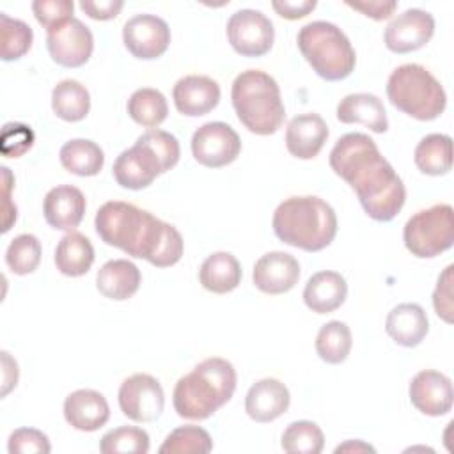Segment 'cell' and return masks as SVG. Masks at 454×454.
<instances>
[{"label": "cell", "instance_id": "6", "mask_svg": "<svg viewBox=\"0 0 454 454\" xmlns=\"http://www.w3.org/2000/svg\"><path fill=\"white\" fill-rule=\"evenodd\" d=\"M298 48L309 66L326 82L348 78L356 64L348 35L330 21H310L296 35Z\"/></svg>", "mask_w": 454, "mask_h": 454}, {"label": "cell", "instance_id": "48", "mask_svg": "<svg viewBox=\"0 0 454 454\" xmlns=\"http://www.w3.org/2000/svg\"><path fill=\"white\" fill-rule=\"evenodd\" d=\"M0 356H2V397H5L18 385L20 369L16 360L7 351H2Z\"/></svg>", "mask_w": 454, "mask_h": 454}, {"label": "cell", "instance_id": "40", "mask_svg": "<svg viewBox=\"0 0 454 454\" xmlns=\"http://www.w3.org/2000/svg\"><path fill=\"white\" fill-rule=\"evenodd\" d=\"M74 4L71 0H35L32 2V12L39 25H43L48 32L62 27L69 20H73Z\"/></svg>", "mask_w": 454, "mask_h": 454}, {"label": "cell", "instance_id": "20", "mask_svg": "<svg viewBox=\"0 0 454 454\" xmlns=\"http://www.w3.org/2000/svg\"><path fill=\"white\" fill-rule=\"evenodd\" d=\"M291 394L277 378H262L255 381L245 397V411L255 422H271L284 415L289 408Z\"/></svg>", "mask_w": 454, "mask_h": 454}, {"label": "cell", "instance_id": "7", "mask_svg": "<svg viewBox=\"0 0 454 454\" xmlns=\"http://www.w3.org/2000/svg\"><path fill=\"white\" fill-rule=\"evenodd\" d=\"M387 96L392 106L417 121H433L447 106L442 83L420 64L395 67L387 82Z\"/></svg>", "mask_w": 454, "mask_h": 454}, {"label": "cell", "instance_id": "44", "mask_svg": "<svg viewBox=\"0 0 454 454\" xmlns=\"http://www.w3.org/2000/svg\"><path fill=\"white\" fill-rule=\"evenodd\" d=\"M124 7L122 0H82L80 9L92 20L106 21L119 16L121 9Z\"/></svg>", "mask_w": 454, "mask_h": 454}, {"label": "cell", "instance_id": "18", "mask_svg": "<svg viewBox=\"0 0 454 454\" xmlns=\"http://www.w3.org/2000/svg\"><path fill=\"white\" fill-rule=\"evenodd\" d=\"M172 99L179 114L200 117L220 103V85L206 74H186L176 82Z\"/></svg>", "mask_w": 454, "mask_h": 454}, {"label": "cell", "instance_id": "9", "mask_svg": "<svg viewBox=\"0 0 454 454\" xmlns=\"http://www.w3.org/2000/svg\"><path fill=\"white\" fill-rule=\"evenodd\" d=\"M225 32L232 50L243 57H262L275 41L271 20L255 9L236 11L229 18Z\"/></svg>", "mask_w": 454, "mask_h": 454}, {"label": "cell", "instance_id": "3", "mask_svg": "<svg viewBox=\"0 0 454 454\" xmlns=\"http://www.w3.org/2000/svg\"><path fill=\"white\" fill-rule=\"evenodd\" d=\"M236 381V369L229 360L209 356L177 380L172 394L174 410L188 420L209 419L231 401Z\"/></svg>", "mask_w": 454, "mask_h": 454}, {"label": "cell", "instance_id": "22", "mask_svg": "<svg viewBox=\"0 0 454 454\" xmlns=\"http://www.w3.org/2000/svg\"><path fill=\"white\" fill-rule=\"evenodd\" d=\"M328 138V126L319 114H301L286 128V147L298 160H312L319 154Z\"/></svg>", "mask_w": 454, "mask_h": 454}, {"label": "cell", "instance_id": "23", "mask_svg": "<svg viewBox=\"0 0 454 454\" xmlns=\"http://www.w3.org/2000/svg\"><path fill=\"white\" fill-rule=\"evenodd\" d=\"M385 330L395 344L415 348L426 339L429 319L419 303H399L388 312Z\"/></svg>", "mask_w": 454, "mask_h": 454}, {"label": "cell", "instance_id": "37", "mask_svg": "<svg viewBox=\"0 0 454 454\" xmlns=\"http://www.w3.org/2000/svg\"><path fill=\"white\" fill-rule=\"evenodd\" d=\"M99 450L103 454H147L149 434L142 427L121 426L103 434Z\"/></svg>", "mask_w": 454, "mask_h": 454}, {"label": "cell", "instance_id": "28", "mask_svg": "<svg viewBox=\"0 0 454 454\" xmlns=\"http://www.w3.org/2000/svg\"><path fill=\"white\" fill-rule=\"evenodd\" d=\"M94 262V247L87 236L69 231L55 248V266L66 277L85 275Z\"/></svg>", "mask_w": 454, "mask_h": 454}, {"label": "cell", "instance_id": "42", "mask_svg": "<svg viewBox=\"0 0 454 454\" xmlns=\"http://www.w3.org/2000/svg\"><path fill=\"white\" fill-rule=\"evenodd\" d=\"M34 131L21 122H7L2 128L0 147L7 158H20L34 145Z\"/></svg>", "mask_w": 454, "mask_h": 454}, {"label": "cell", "instance_id": "19", "mask_svg": "<svg viewBox=\"0 0 454 454\" xmlns=\"http://www.w3.org/2000/svg\"><path fill=\"white\" fill-rule=\"evenodd\" d=\"M85 197L80 188L59 184L51 188L43 200V215L50 227L57 231H73L85 215Z\"/></svg>", "mask_w": 454, "mask_h": 454}, {"label": "cell", "instance_id": "24", "mask_svg": "<svg viewBox=\"0 0 454 454\" xmlns=\"http://www.w3.org/2000/svg\"><path fill=\"white\" fill-rule=\"evenodd\" d=\"M348 296L346 278L330 270L314 273L303 289L305 305L316 314H330L337 310Z\"/></svg>", "mask_w": 454, "mask_h": 454}, {"label": "cell", "instance_id": "5", "mask_svg": "<svg viewBox=\"0 0 454 454\" xmlns=\"http://www.w3.org/2000/svg\"><path fill=\"white\" fill-rule=\"evenodd\" d=\"M231 99L239 122L255 135H273L284 124L280 87L261 69L241 71L232 82Z\"/></svg>", "mask_w": 454, "mask_h": 454}, {"label": "cell", "instance_id": "30", "mask_svg": "<svg viewBox=\"0 0 454 454\" xmlns=\"http://www.w3.org/2000/svg\"><path fill=\"white\" fill-rule=\"evenodd\" d=\"M51 110L66 122H78L90 110V94L76 80H62L51 90Z\"/></svg>", "mask_w": 454, "mask_h": 454}, {"label": "cell", "instance_id": "2", "mask_svg": "<svg viewBox=\"0 0 454 454\" xmlns=\"http://www.w3.org/2000/svg\"><path fill=\"white\" fill-rule=\"evenodd\" d=\"M101 241L156 268L179 262L184 250L181 232L153 213L122 200L105 202L94 218Z\"/></svg>", "mask_w": 454, "mask_h": 454}, {"label": "cell", "instance_id": "41", "mask_svg": "<svg viewBox=\"0 0 454 454\" xmlns=\"http://www.w3.org/2000/svg\"><path fill=\"white\" fill-rule=\"evenodd\" d=\"M7 450L11 454H48L51 445L43 431L34 427H18L9 434Z\"/></svg>", "mask_w": 454, "mask_h": 454}, {"label": "cell", "instance_id": "33", "mask_svg": "<svg viewBox=\"0 0 454 454\" xmlns=\"http://www.w3.org/2000/svg\"><path fill=\"white\" fill-rule=\"evenodd\" d=\"M353 346L351 330L342 321H328L316 337V353L326 364H342Z\"/></svg>", "mask_w": 454, "mask_h": 454}, {"label": "cell", "instance_id": "38", "mask_svg": "<svg viewBox=\"0 0 454 454\" xmlns=\"http://www.w3.org/2000/svg\"><path fill=\"white\" fill-rule=\"evenodd\" d=\"M41 254V243L34 234H20L9 243L5 250V262L14 275H28L37 270Z\"/></svg>", "mask_w": 454, "mask_h": 454}, {"label": "cell", "instance_id": "35", "mask_svg": "<svg viewBox=\"0 0 454 454\" xmlns=\"http://www.w3.org/2000/svg\"><path fill=\"white\" fill-rule=\"evenodd\" d=\"M280 445L289 454H319L325 447V434L316 422L296 420L284 429Z\"/></svg>", "mask_w": 454, "mask_h": 454}, {"label": "cell", "instance_id": "15", "mask_svg": "<svg viewBox=\"0 0 454 454\" xmlns=\"http://www.w3.org/2000/svg\"><path fill=\"white\" fill-rule=\"evenodd\" d=\"M411 404L424 415L440 417L450 411L454 401L452 381L443 372L426 369L413 376L410 388Z\"/></svg>", "mask_w": 454, "mask_h": 454}, {"label": "cell", "instance_id": "34", "mask_svg": "<svg viewBox=\"0 0 454 454\" xmlns=\"http://www.w3.org/2000/svg\"><path fill=\"white\" fill-rule=\"evenodd\" d=\"M32 28L16 18L0 12V57L5 62L21 59L32 46Z\"/></svg>", "mask_w": 454, "mask_h": 454}, {"label": "cell", "instance_id": "16", "mask_svg": "<svg viewBox=\"0 0 454 454\" xmlns=\"http://www.w3.org/2000/svg\"><path fill=\"white\" fill-rule=\"evenodd\" d=\"M300 278V262L287 252H268L257 259L252 271L254 286L266 294L291 291Z\"/></svg>", "mask_w": 454, "mask_h": 454}, {"label": "cell", "instance_id": "49", "mask_svg": "<svg viewBox=\"0 0 454 454\" xmlns=\"http://www.w3.org/2000/svg\"><path fill=\"white\" fill-rule=\"evenodd\" d=\"M339 452H376V449L362 440H348L342 445L335 447V454Z\"/></svg>", "mask_w": 454, "mask_h": 454}, {"label": "cell", "instance_id": "10", "mask_svg": "<svg viewBox=\"0 0 454 454\" xmlns=\"http://www.w3.org/2000/svg\"><path fill=\"white\" fill-rule=\"evenodd\" d=\"M119 408L133 422H154L165 406V394L160 381L145 372L126 378L119 387Z\"/></svg>", "mask_w": 454, "mask_h": 454}, {"label": "cell", "instance_id": "1", "mask_svg": "<svg viewBox=\"0 0 454 454\" xmlns=\"http://www.w3.org/2000/svg\"><path fill=\"white\" fill-rule=\"evenodd\" d=\"M328 161L332 170L353 188L372 220L390 222L403 209L406 200L403 179L369 135H342L330 151Z\"/></svg>", "mask_w": 454, "mask_h": 454}, {"label": "cell", "instance_id": "13", "mask_svg": "<svg viewBox=\"0 0 454 454\" xmlns=\"http://www.w3.org/2000/svg\"><path fill=\"white\" fill-rule=\"evenodd\" d=\"M46 48L53 62L62 67L83 66L94 50L90 28L78 18L69 20L62 27L48 32Z\"/></svg>", "mask_w": 454, "mask_h": 454}, {"label": "cell", "instance_id": "12", "mask_svg": "<svg viewBox=\"0 0 454 454\" xmlns=\"http://www.w3.org/2000/svg\"><path fill=\"white\" fill-rule=\"evenodd\" d=\"M122 41L135 59L153 60L167 51L170 28L160 16L135 14L122 27Z\"/></svg>", "mask_w": 454, "mask_h": 454}, {"label": "cell", "instance_id": "11", "mask_svg": "<svg viewBox=\"0 0 454 454\" xmlns=\"http://www.w3.org/2000/svg\"><path fill=\"white\" fill-rule=\"evenodd\" d=\"M241 153L239 135L220 121L206 122L192 137L193 158L209 168H220L232 163Z\"/></svg>", "mask_w": 454, "mask_h": 454}, {"label": "cell", "instance_id": "43", "mask_svg": "<svg viewBox=\"0 0 454 454\" xmlns=\"http://www.w3.org/2000/svg\"><path fill=\"white\" fill-rule=\"evenodd\" d=\"M452 270L454 266L449 264L443 273L438 277L434 293H433V307L438 317H442L445 323H452Z\"/></svg>", "mask_w": 454, "mask_h": 454}, {"label": "cell", "instance_id": "31", "mask_svg": "<svg viewBox=\"0 0 454 454\" xmlns=\"http://www.w3.org/2000/svg\"><path fill=\"white\" fill-rule=\"evenodd\" d=\"M415 165L422 174L443 176L452 168V140L443 133L426 135L415 147Z\"/></svg>", "mask_w": 454, "mask_h": 454}, {"label": "cell", "instance_id": "17", "mask_svg": "<svg viewBox=\"0 0 454 454\" xmlns=\"http://www.w3.org/2000/svg\"><path fill=\"white\" fill-rule=\"evenodd\" d=\"M112 174L117 184L122 188L142 190L147 188L160 174H163V170L154 153L147 145L135 142V145L124 149L117 156Z\"/></svg>", "mask_w": 454, "mask_h": 454}, {"label": "cell", "instance_id": "26", "mask_svg": "<svg viewBox=\"0 0 454 454\" xmlns=\"http://www.w3.org/2000/svg\"><path fill=\"white\" fill-rule=\"evenodd\" d=\"M140 282H142L140 270L137 268L135 262L128 259L106 261L96 275L98 291L103 296L117 301L131 298L138 291Z\"/></svg>", "mask_w": 454, "mask_h": 454}, {"label": "cell", "instance_id": "27", "mask_svg": "<svg viewBox=\"0 0 454 454\" xmlns=\"http://www.w3.org/2000/svg\"><path fill=\"white\" fill-rule=\"evenodd\" d=\"M241 264L231 252H215L207 255L199 270L202 287L215 294L234 291L241 282Z\"/></svg>", "mask_w": 454, "mask_h": 454}, {"label": "cell", "instance_id": "47", "mask_svg": "<svg viewBox=\"0 0 454 454\" xmlns=\"http://www.w3.org/2000/svg\"><path fill=\"white\" fill-rule=\"evenodd\" d=\"M2 183H4V206H2L4 223H2V232H7L11 229V225L16 222V216H18V209L11 202V190H12V184H14V177H12V174L7 167H2Z\"/></svg>", "mask_w": 454, "mask_h": 454}, {"label": "cell", "instance_id": "14", "mask_svg": "<svg viewBox=\"0 0 454 454\" xmlns=\"http://www.w3.org/2000/svg\"><path fill=\"white\" fill-rule=\"evenodd\" d=\"M434 34V18L422 9H406L385 28V46L394 53L417 51L429 43Z\"/></svg>", "mask_w": 454, "mask_h": 454}, {"label": "cell", "instance_id": "39", "mask_svg": "<svg viewBox=\"0 0 454 454\" xmlns=\"http://www.w3.org/2000/svg\"><path fill=\"white\" fill-rule=\"evenodd\" d=\"M137 142L147 145L154 156L158 158L160 165H161V170L167 172L170 170L172 167H176V163L179 161V156H181V149H179V142L177 138L168 133V131H163V129H149L145 133H142Z\"/></svg>", "mask_w": 454, "mask_h": 454}, {"label": "cell", "instance_id": "36", "mask_svg": "<svg viewBox=\"0 0 454 454\" xmlns=\"http://www.w3.org/2000/svg\"><path fill=\"white\" fill-rule=\"evenodd\" d=\"M158 450L161 454H207L213 450V440L204 427L181 426L167 434Z\"/></svg>", "mask_w": 454, "mask_h": 454}, {"label": "cell", "instance_id": "29", "mask_svg": "<svg viewBox=\"0 0 454 454\" xmlns=\"http://www.w3.org/2000/svg\"><path fill=\"white\" fill-rule=\"evenodd\" d=\"M62 167L80 177H90L101 172L105 165L103 149L89 138H73L60 147Z\"/></svg>", "mask_w": 454, "mask_h": 454}, {"label": "cell", "instance_id": "4", "mask_svg": "<svg viewBox=\"0 0 454 454\" xmlns=\"http://www.w3.org/2000/svg\"><path fill=\"white\" fill-rule=\"evenodd\" d=\"M271 227L282 243L305 252H319L337 234V215L319 197H289L277 206Z\"/></svg>", "mask_w": 454, "mask_h": 454}, {"label": "cell", "instance_id": "46", "mask_svg": "<svg viewBox=\"0 0 454 454\" xmlns=\"http://www.w3.org/2000/svg\"><path fill=\"white\" fill-rule=\"evenodd\" d=\"M316 0H282V2H271V7L277 11L278 16L286 20H300L310 14L316 9Z\"/></svg>", "mask_w": 454, "mask_h": 454}, {"label": "cell", "instance_id": "45", "mask_svg": "<svg viewBox=\"0 0 454 454\" xmlns=\"http://www.w3.org/2000/svg\"><path fill=\"white\" fill-rule=\"evenodd\" d=\"M348 7L360 11L364 16L372 18L376 21L387 20L394 14V11L397 9V2L395 0H369V2H346Z\"/></svg>", "mask_w": 454, "mask_h": 454}, {"label": "cell", "instance_id": "8", "mask_svg": "<svg viewBox=\"0 0 454 454\" xmlns=\"http://www.w3.org/2000/svg\"><path fill=\"white\" fill-rule=\"evenodd\" d=\"M408 252L419 259H431L449 250L454 243V213L450 204H434L417 211L403 229Z\"/></svg>", "mask_w": 454, "mask_h": 454}, {"label": "cell", "instance_id": "21", "mask_svg": "<svg viewBox=\"0 0 454 454\" xmlns=\"http://www.w3.org/2000/svg\"><path fill=\"white\" fill-rule=\"evenodd\" d=\"M64 419L78 431H98L110 419V406L105 395L92 388L71 392L64 401Z\"/></svg>", "mask_w": 454, "mask_h": 454}, {"label": "cell", "instance_id": "32", "mask_svg": "<svg viewBox=\"0 0 454 454\" xmlns=\"http://www.w3.org/2000/svg\"><path fill=\"white\" fill-rule=\"evenodd\" d=\"M128 115L144 128H158L168 114V105L165 96L151 87L137 89L128 99Z\"/></svg>", "mask_w": 454, "mask_h": 454}, {"label": "cell", "instance_id": "25", "mask_svg": "<svg viewBox=\"0 0 454 454\" xmlns=\"http://www.w3.org/2000/svg\"><path fill=\"white\" fill-rule=\"evenodd\" d=\"M337 119L344 124L360 122L374 133H385L388 129L383 101L369 92L344 96L337 105Z\"/></svg>", "mask_w": 454, "mask_h": 454}]
</instances>
